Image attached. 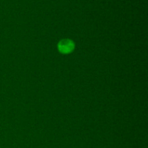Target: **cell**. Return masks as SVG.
Masks as SVG:
<instances>
[{
    "label": "cell",
    "instance_id": "obj_1",
    "mask_svg": "<svg viewBox=\"0 0 148 148\" xmlns=\"http://www.w3.org/2000/svg\"><path fill=\"white\" fill-rule=\"evenodd\" d=\"M75 49V43L69 39L62 40L58 44V49L62 53H69Z\"/></svg>",
    "mask_w": 148,
    "mask_h": 148
}]
</instances>
